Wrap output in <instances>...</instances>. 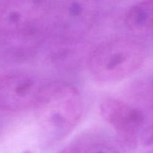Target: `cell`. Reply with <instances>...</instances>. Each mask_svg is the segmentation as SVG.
Returning <instances> with one entry per match:
<instances>
[{
    "instance_id": "obj_1",
    "label": "cell",
    "mask_w": 153,
    "mask_h": 153,
    "mask_svg": "<svg viewBox=\"0 0 153 153\" xmlns=\"http://www.w3.org/2000/svg\"><path fill=\"white\" fill-rule=\"evenodd\" d=\"M34 109L39 126L53 140H61L74 130L83 114L81 94L64 82H47Z\"/></svg>"
},
{
    "instance_id": "obj_2",
    "label": "cell",
    "mask_w": 153,
    "mask_h": 153,
    "mask_svg": "<svg viewBox=\"0 0 153 153\" xmlns=\"http://www.w3.org/2000/svg\"><path fill=\"white\" fill-rule=\"evenodd\" d=\"M145 58V50L139 43L129 39H114L94 49L88 56L87 66L96 81L112 83L137 71Z\"/></svg>"
},
{
    "instance_id": "obj_3",
    "label": "cell",
    "mask_w": 153,
    "mask_h": 153,
    "mask_svg": "<svg viewBox=\"0 0 153 153\" xmlns=\"http://www.w3.org/2000/svg\"><path fill=\"white\" fill-rule=\"evenodd\" d=\"M50 0H3L0 2V37L31 43L46 27Z\"/></svg>"
},
{
    "instance_id": "obj_4",
    "label": "cell",
    "mask_w": 153,
    "mask_h": 153,
    "mask_svg": "<svg viewBox=\"0 0 153 153\" xmlns=\"http://www.w3.org/2000/svg\"><path fill=\"white\" fill-rule=\"evenodd\" d=\"M95 16L87 0H62L52 3L46 27L61 39L73 40L90 29Z\"/></svg>"
},
{
    "instance_id": "obj_5",
    "label": "cell",
    "mask_w": 153,
    "mask_h": 153,
    "mask_svg": "<svg viewBox=\"0 0 153 153\" xmlns=\"http://www.w3.org/2000/svg\"><path fill=\"white\" fill-rule=\"evenodd\" d=\"M46 83L27 72L0 74V111L16 113L34 108Z\"/></svg>"
},
{
    "instance_id": "obj_6",
    "label": "cell",
    "mask_w": 153,
    "mask_h": 153,
    "mask_svg": "<svg viewBox=\"0 0 153 153\" xmlns=\"http://www.w3.org/2000/svg\"><path fill=\"white\" fill-rule=\"evenodd\" d=\"M100 108L102 117L114 129L123 145L128 150L135 149L144 127L143 112L126 102L111 98L103 100Z\"/></svg>"
},
{
    "instance_id": "obj_7",
    "label": "cell",
    "mask_w": 153,
    "mask_h": 153,
    "mask_svg": "<svg viewBox=\"0 0 153 153\" xmlns=\"http://www.w3.org/2000/svg\"><path fill=\"white\" fill-rule=\"evenodd\" d=\"M126 28L135 34L153 32V0H143L130 7L124 18Z\"/></svg>"
},
{
    "instance_id": "obj_8",
    "label": "cell",
    "mask_w": 153,
    "mask_h": 153,
    "mask_svg": "<svg viewBox=\"0 0 153 153\" xmlns=\"http://www.w3.org/2000/svg\"><path fill=\"white\" fill-rule=\"evenodd\" d=\"M60 153H118V152L112 146L105 143L86 141L70 145Z\"/></svg>"
},
{
    "instance_id": "obj_9",
    "label": "cell",
    "mask_w": 153,
    "mask_h": 153,
    "mask_svg": "<svg viewBox=\"0 0 153 153\" xmlns=\"http://www.w3.org/2000/svg\"><path fill=\"white\" fill-rule=\"evenodd\" d=\"M138 143L144 147L153 146V124L144 126L139 135Z\"/></svg>"
},
{
    "instance_id": "obj_10",
    "label": "cell",
    "mask_w": 153,
    "mask_h": 153,
    "mask_svg": "<svg viewBox=\"0 0 153 153\" xmlns=\"http://www.w3.org/2000/svg\"><path fill=\"white\" fill-rule=\"evenodd\" d=\"M25 153H32V152H31L30 151H27V152H25Z\"/></svg>"
},
{
    "instance_id": "obj_11",
    "label": "cell",
    "mask_w": 153,
    "mask_h": 153,
    "mask_svg": "<svg viewBox=\"0 0 153 153\" xmlns=\"http://www.w3.org/2000/svg\"><path fill=\"white\" fill-rule=\"evenodd\" d=\"M152 90H153V80H152Z\"/></svg>"
}]
</instances>
